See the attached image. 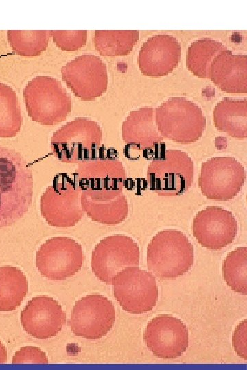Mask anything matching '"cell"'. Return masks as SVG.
<instances>
[{"instance_id": "obj_25", "label": "cell", "mask_w": 247, "mask_h": 370, "mask_svg": "<svg viewBox=\"0 0 247 370\" xmlns=\"http://www.w3.org/2000/svg\"><path fill=\"white\" fill-rule=\"evenodd\" d=\"M23 122L16 92L7 84L0 83V138L15 137Z\"/></svg>"}, {"instance_id": "obj_31", "label": "cell", "mask_w": 247, "mask_h": 370, "mask_svg": "<svg viewBox=\"0 0 247 370\" xmlns=\"http://www.w3.org/2000/svg\"><path fill=\"white\" fill-rule=\"evenodd\" d=\"M232 345L238 356L247 360V320L239 323L232 335Z\"/></svg>"}, {"instance_id": "obj_13", "label": "cell", "mask_w": 247, "mask_h": 370, "mask_svg": "<svg viewBox=\"0 0 247 370\" xmlns=\"http://www.w3.org/2000/svg\"><path fill=\"white\" fill-rule=\"evenodd\" d=\"M61 73L67 86L81 100H95L106 91L107 69L99 56H78L62 66Z\"/></svg>"}, {"instance_id": "obj_21", "label": "cell", "mask_w": 247, "mask_h": 370, "mask_svg": "<svg viewBox=\"0 0 247 370\" xmlns=\"http://www.w3.org/2000/svg\"><path fill=\"white\" fill-rule=\"evenodd\" d=\"M209 76L222 91L246 92L247 56L220 52L211 63Z\"/></svg>"}, {"instance_id": "obj_3", "label": "cell", "mask_w": 247, "mask_h": 370, "mask_svg": "<svg viewBox=\"0 0 247 370\" xmlns=\"http://www.w3.org/2000/svg\"><path fill=\"white\" fill-rule=\"evenodd\" d=\"M26 110L30 119L42 125H54L66 119L71 110V100L56 78L38 75L23 89Z\"/></svg>"}, {"instance_id": "obj_22", "label": "cell", "mask_w": 247, "mask_h": 370, "mask_svg": "<svg viewBox=\"0 0 247 370\" xmlns=\"http://www.w3.org/2000/svg\"><path fill=\"white\" fill-rule=\"evenodd\" d=\"M213 120L217 129L233 138L247 137V100L225 97L213 111Z\"/></svg>"}, {"instance_id": "obj_12", "label": "cell", "mask_w": 247, "mask_h": 370, "mask_svg": "<svg viewBox=\"0 0 247 370\" xmlns=\"http://www.w3.org/2000/svg\"><path fill=\"white\" fill-rule=\"evenodd\" d=\"M116 319L113 303L100 294H90L78 300L73 307L69 325L75 336L99 339L112 329Z\"/></svg>"}, {"instance_id": "obj_19", "label": "cell", "mask_w": 247, "mask_h": 370, "mask_svg": "<svg viewBox=\"0 0 247 370\" xmlns=\"http://www.w3.org/2000/svg\"><path fill=\"white\" fill-rule=\"evenodd\" d=\"M81 190L82 210L93 221L115 225L128 217V204L123 190Z\"/></svg>"}, {"instance_id": "obj_6", "label": "cell", "mask_w": 247, "mask_h": 370, "mask_svg": "<svg viewBox=\"0 0 247 370\" xmlns=\"http://www.w3.org/2000/svg\"><path fill=\"white\" fill-rule=\"evenodd\" d=\"M158 132L174 142L187 144L198 140L206 127V118L196 103L174 97L156 108Z\"/></svg>"}, {"instance_id": "obj_29", "label": "cell", "mask_w": 247, "mask_h": 370, "mask_svg": "<svg viewBox=\"0 0 247 370\" xmlns=\"http://www.w3.org/2000/svg\"><path fill=\"white\" fill-rule=\"evenodd\" d=\"M56 46L64 51H75L85 45L87 31H49Z\"/></svg>"}, {"instance_id": "obj_16", "label": "cell", "mask_w": 247, "mask_h": 370, "mask_svg": "<svg viewBox=\"0 0 247 370\" xmlns=\"http://www.w3.org/2000/svg\"><path fill=\"white\" fill-rule=\"evenodd\" d=\"M238 223L233 213L222 207L209 206L199 211L192 222V232L203 247L220 249L237 234Z\"/></svg>"}, {"instance_id": "obj_28", "label": "cell", "mask_w": 247, "mask_h": 370, "mask_svg": "<svg viewBox=\"0 0 247 370\" xmlns=\"http://www.w3.org/2000/svg\"><path fill=\"white\" fill-rule=\"evenodd\" d=\"M48 31H8L7 38L12 49L25 57L40 56L48 46Z\"/></svg>"}, {"instance_id": "obj_24", "label": "cell", "mask_w": 247, "mask_h": 370, "mask_svg": "<svg viewBox=\"0 0 247 370\" xmlns=\"http://www.w3.org/2000/svg\"><path fill=\"white\" fill-rule=\"evenodd\" d=\"M227 47L219 40L202 38L191 43L187 49L186 65L189 71L200 78H209L213 60Z\"/></svg>"}, {"instance_id": "obj_1", "label": "cell", "mask_w": 247, "mask_h": 370, "mask_svg": "<svg viewBox=\"0 0 247 370\" xmlns=\"http://www.w3.org/2000/svg\"><path fill=\"white\" fill-rule=\"evenodd\" d=\"M32 195V173L26 160L16 150L0 146V228L27 212Z\"/></svg>"}, {"instance_id": "obj_27", "label": "cell", "mask_w": 247, "mask_h": 370, "mask_svg": "<svg viewBox=\"0 0 247 370\" xmlns=\"http://www.w3.org/2000/svg\"><path fill=\"white\" fill-rule=\"evenodd\" d=\"M226 284L233 291L247 294V248L237 247L229 252L222 264Z\"/></svg>"}, {"instance_id": "obj_26", "label": "cell", "mask_w": 247, "mask_h": 370, "mask_svg": "<svg viewBox=\"0 0 247 370\" xmlns=\"http://www.w3.org/2000/svg\"><path fill=\"white\" fill-rule=\"evenodd\" d=\"M139 39V32L95 31L96 50L103 56H124L130 54Z\"/></svg>"}, {"instance_id": "obj_9", "label": "cell", "mask_w": 247, "mask_h": 370, "mask_svg": "<svg viewBox=\"0 0 247 370\" xmlns=\"http://www.w3.org/2000/svg\"><path fill=\"white\" fill-rule=\"evenodd\" d=\"M246 177L244 166L233 157H215L204 162L198 186L209 199L226 201L241 190Z\"/></svg>"}, {"instance_id": "obj_17", "label": "cell", "mask_w": 247, "mask_h": 370, "mask_svg": "<svg viewBox=\"0 0 247 370\" xmlns=\"http://www.w3.org/2000/svg\"><path fill=\"white\" fill-rule=\"evenodd\" d=\"M21 324L30 336L46 339L62 330L66 314L62 306L51 297L40 295L29 301L21 312Z\"/></svg>"}, {"instance_id": "obj_5", "label": "cell", "mask_w": 247, "mask_h": 370, "mask_svg": "<svg viewBox=\"0 0 247 370\" xmlns=\"http://www.w3.org/2000/svg\"><path fill=\"white\" fill-rule=\"evenodd\" d=\"M193 262V246L180 231H160L148 243V268L161 278H174L184 275L190 270Z\"/></svg>"}, {"instance_id": "obj_20", "label": "cell", "mask_w": 247, "mask_h": 370, "mask_svg": "<svg viewBox=\"0 0 247 370\" xmlns=\"http://www.w3.org/2000/svg\"><path fill=\"white\" fill-rule=\"evenodd\" d=\"M75 173L81 190H123L126 171L117 160H93L78 163Z\"/></svg>"}, {"instance_id": "obj_30", "label": "cell", "mask_w": 247, "mask_h": 370, "mask_svg": "<svg viewBox=\"0 0 247 370\" xmlns=\"http://www.w3.org/2000/svg\"><path fill=\"white\" fill-rule=\"evenodd\" d=\"M48 358L40 348L26 346L16 352L12 358V364H48Z\"/></svg>"}, {"instance_id": "obj_18", "label": "cell", "mask_w": 247, "mask_h": 370, "mask_svg": "<svg viewBox=\"0 0 247 370\" xmlns=\"http://www.w3.org/2000/svg\"><path fill=\"white\" fill-rule=\"evenodd\" d=\"M181 56V46L169 34H156L146 40L138 54L141 72L150 77H161L177 67Z\"/></svg>"}, {"instance_id": "obj_11", "label": "cell", "mask_w": 247, "mask_h": 370, "mask_svg": "<svg viewBox=\"0 0 247 370\" xmlns=\"http://www.w3.org/2000/svg\"><path fill=\"white\" fill-rule=\"evenodd\" d=\"M137 243L126 235H112L101 240L92 251L91 267L95 276L106 284L124 269L138 267Z\"/></svg>"}, {"instance_id": "obj_10", "label": "cell", "mask_w": 247, "mask_h": 370, "mask_svg": "<svg viewBox=\"0 0 247 370\" xmlns=\"http://www.w3.org/2000/svg\"><path fill=\"white\" fill-rule=\"evenodd\" d=\"M84 256L82 246L69 237H53L44 242L36 252V267L50 280H64L82 268Z\"/></svg>"}, {"instance_id": "obj_4", "label": "cell", "mask_w": 247, "mask_h": 370, "mask_svg": "<svg viewBox=\"0 0 247 370\" xmlns=\"http://www.w3.org/2000/svg\"><path fill=\"white\" fill-rule=\"evenodd\" d=\"M81 188L76 173H58L43 193L40 210L43 219L55 227L75 226L84 216Z\"/></svg>"}, {"instance_id": "obj_23", "label": "cell", "mask_w": 247, "mask_h": 370, "mask_svg": "<svg viewBox=\"0 0 247 370\" xmlns=\"http://www.w3.org/2000/svg\"><path fill=\"white\" fill-rule=\"evenodd\" d=\"M27 291L28 282L20 269L12 266L0 267V311L16 309Z\"/></svg>"}, {"instance_id": "obj_8", "label": "cell", "mask_w": 247, "mask_h": 370, "mask_svg": "<svg viewBox=\"0 0 247 370\" xmlns=\"http://www.w3.org/2000/svg\"><path fill=\"white\" fill-rule=\"evenodd\" d=\"M193 164L191 158L180 150H166L162 160L148 165L147 178L150 190L163 195H179L193 182Z\"/></svg>"}, {"instance_id": "obj_14", "label": "cell", "mask_w": 247, "mask_h": 370, "mask_svg": "<svg viewBox=\"0 0 247 370\" xmlns=\"http://www.w3.org/2000/svg\"><path fill=\"white\" fill-rule=\"evenodd\" d=\"M143 340L154 356L174 358L181 356L188 347V330L186 325L176 317L159 314L148 323Z\"/></svg>"}, {"instance_id": "obj_32", "label": "cell", "mask_w": 247, "mask_h": 370, "mask_svg": "<svg viewBox=\"0 0 247 370\" xmlns=\"http://www.w3.org/2000/svg\"><path fill=\"white\" fill-rule=\"evenodd\" d=\"M7 362L6 348L0 340V364H4Z\"/></svg>"}, {"instance_id": "obj_2", "label": "cell", "mask_w": 247, "mask_h": 370, "mask_svg": "<svg viewBox=\"0 0 247 370\" xmlns=\"http://www.w3.org/2000/svg\"><path fill=\"white\" fill-rule=\"evenodd\" d=\"M102 130L95 121L79 117L55 132L50 140L52 153L58 160L78 163L93 160H115L116 150L101 145Z\"/></svg>"}, {"instance_id": "obj_15", "label": "cell", "mask_w": 247, "mask_h": 370, "mask_svg": "<svg viewBox=\"0 0 247 370\" xmlns=\"http://www.w3.org/2000/svg\"><path fill=\"white\" fill-rule=\"evenodd\" d=\"M122 139L133 151H143L147 160H161L166 151L151 107L139 108L129 114L122 124Z\"/></svg>"}, {"instance_id": "obj_7", "label": "cell", "mask_w": 247, "mask_h": 370, "mask_svg": "<svg viewBox=\"0 0 247 370\" xmlns=\"http://www.w3.org/2000/svg\"><path fill=\"white\" fill-rule=\"evenodd\" d=\"M111 284L117 301L130 314H142L156 305V281L146 270L138 267L125 268L113 278Z\"/></svg>"}]
</instances>
